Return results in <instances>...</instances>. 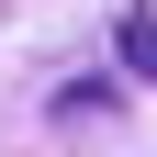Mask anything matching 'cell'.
Segmentation results:
<instances>
[{
    "label": "cell",
    "mask_w": 157,
    "mask_h": 157,
    "mask_svg": "<svg viewBox=\"0 0 157 157\" xmlns=\"http://www.w3.org/2000/svg\"><path fill=\"white\" fill-rule=\"evenodd\" d=\"M112 45H124L135 78H157V23H146V11H124V23H112Z\"/></svg>",
    "instance_id": "obj_1"
}]
</instances>
